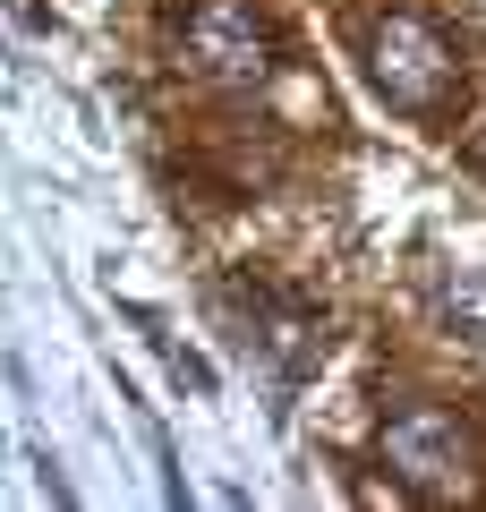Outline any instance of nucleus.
<instances>
[{
	"label": "nucleus",
	"instance_id": "obj_4",
	"mask_svg": "<svg viewBox=\"0 0 486 512\" xmlns=\"http://www.w3.org/2000/svg\"><path fill=\"white\" fill-rule=\"evenodd\" d=\"M248 342L273 350V367L299 376V367L324 350V333H316V316H307V308H273V299H256V333H248Z\"/></svg>",
	"mask_w": 486,
	"mask_h": 512
},
{
	"label": "nucleus",
	"instance_id": "obj_1",
	"mask_svg": "<svg viewBox=\"0 0 486 512\" xmlns=\"http://www.w3.org/2000/svg\"><path fill=\"white\" fill-rule=\"evenodd\" d=\"M359 60H367V86H376L393 111H410V120H444L452 111L461 52H452V35L427 18V9H384V18L367 26Z\"/></svg>",
	"mask_w": 486,
	"mask_h": 512
},
{
	"label": "nucleus",
	"instance_id": "obj_3",
	"mask_svg": "<svg viewBox=\"0 0 486 512\" xmlns=\"http://www.w3.org/2000/svg\"><path fill=\"white\" fill-rule=\"evenodd\" d=\"M376 453H384V470H393V487L427 495V504L469 495V427L452 419V410H435V402L393 410L384 436H376Z\"/></svg>",
	"mask_w": 486,
	"mask_h": 512
},
{
	"label": "nucleus",
	"instance_id": "obj_2",
	"mask_svg": "<svg viewBox=\"0 0 486 512\" xmlns=\"http://www.w3.org/2000/svg\"><path fill=\"white\" fill-rule=\"evenodd\" d=\"M171 60H180L197 86L248 94L273 77V18L256 0H188L180 26H171Z\"/></svg>",
	"mask_w": 486,
	"mask_h": 512
},
{
	"label": "nucleus",
	"instance_id": "obj_5",
	"mask_svg": "<svg viewBox=\"0 0 486 512\" xmlns=\"http://www.w3.org/2000/svg\"><path fill=\"white\" fill-rule=\"evenodd\" d=\"M469 154H478V171H486V137H478V146H469Z\"/></svg>",
	"mask_w": 486,
	"mask_h": 512
}]
</instances>
